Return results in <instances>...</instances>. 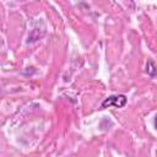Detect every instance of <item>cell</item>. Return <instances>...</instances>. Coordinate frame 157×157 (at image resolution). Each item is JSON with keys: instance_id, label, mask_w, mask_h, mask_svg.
<instances>
[{"instance_id": "cell-1", "label": "cell", "mask_w": 157, "mask_h": 157, "mask_svg": "<svg viewBox=\"0 0 157 157\" xmlns=\"http://www.w3.org/2000/svg\"><path fill=\"white\" fill-rule=\"evenodd\" d=\"M126 96L125 94H114V96H109L107 97L102 103H101V108H109V107H115V108H123L126 104Z\"/></svg>"}, {"instance_id": "cell-2", "label": "cell", "mask_w": 157, "mask_h": 157, "mask_svg": "<svg viewBox=\"0 0 157 157\" xmlns=\"http://www.w3.org/2000/svg\"><path fill=\"white\" fill-rule=\"evenodd\" d=\"M146 72H147V75L151 76V77H155V76L157 75V66H156V64L153 63V60H151V59L147 60V64H146Z\"/></svg>"}, {"instance_id": "cell-3", "label": "cell", "mask_w": 157, "mask_h": 157, "mask_svg": "<svg viewBox=\"0 0 157 157\" xmlns=\"http://www.w3.org/2000/svg\"><path fill=\"white\" fill-rule=\"evenodd\" d=\"M155 128L157 129V115H156V119H155Z\"/></svg>"}]
</instances>
